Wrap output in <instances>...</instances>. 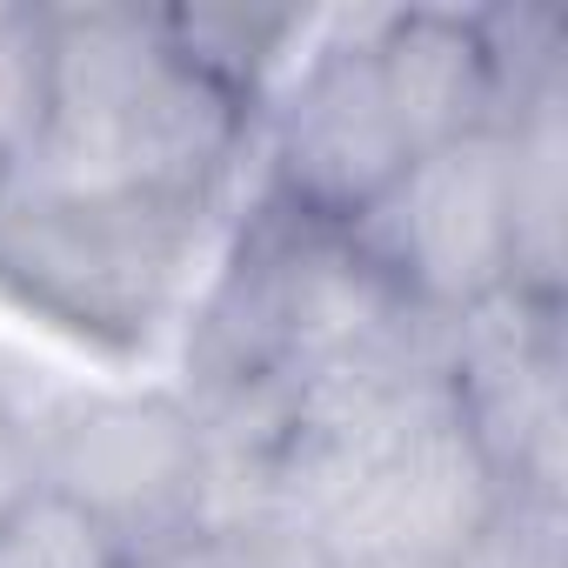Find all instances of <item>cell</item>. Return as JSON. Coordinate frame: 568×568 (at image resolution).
Segmentation results:
<instances>
[{"instance_id": "8", "label": "cell", "mask_w": 568, "mask_h": 568, "mask_svg": "<svg viewBox=\"0 0 568 568\" xmlns=\"http://www.w3.org/2000/svg\"><path fill=\"white\" fill-rule=\"evenodd\" d=\"M48 101V8L0 0V207L14 194V174L34 148Z\"/></svg>"}, {"instance_id": "4", "label": "cell", "mask_w": 568, "mask_h": 568, "mask_svg": "<svg viewBox=\"0 0 568 568\" xmlns=\"http://www.w3.org/2000/svg\"><path fill=\"white\" fill-rule=\"evenodd\" d=\"M348 234L408 302L435 315H468L488 295L515 288L508 134L481 128L468 141L415 154Z\"/></svg>"}, {"instance_id": "7", "label": "cell", "mask_w": 568, "mask_h": 568, "mask_svg": "<svg viewBox=\"0 0 568 568\" xmlns=\"http://www.w3.org/2000/svg\"><path fill=\"white\" fill-rule=\"evenodd\" d=\"M561 74L541 81L508 121V221H515V288L555 302L561 295V168H568V128H561Z\"/></svg>"}, {"instance_id": "1", "label": "cell", "mask_w": 568, "mask_h": 568, "mask_svg": "<svg viewBox=\"0 0 568 568\" xmlns=\"http://www.w3.org/2000/svg\"><path fill=\"white\" fill-rule=\"evenodd\" d=\"M254 101L174 41L168 14L48 8V101L0 214L221 207Z\"/></svg>"}, {"instance_id": "9", "label": "cell", "mask_w": 568, "mask_h": 568, "mask_svg": "<svg viewBox=\"0 0 568 568\" xmlns=\"http://www.w3.org/2000/svg\"><path fill=\"white\" fill-rule=\"evenodd\" d=\"M207 541H214V568H342L335 548L295 515H247Z\"/></svg>"}, {"instance_id": "3", "label": "cell", "mask_w": 568, "mask_h": 568, "mask_svg": "<svg viewBox=\"0 0 568 568\" xmlns=\"http://www.w3.org/2000/svg\"><path fill=\"white\" fill-rule=\"evenodd\" d=\"M28 448L41 495L81 508L114 548L201 535L207 448L181 395L68 388L28 428Z\"/></svg>"}, {"instance_id": "6", "label": "cell", "mask_w": 568, "mask_h": 568, "mask_svg": "<svg viewBox=\"0 0 568 568\" xmlns=\"http://www.w3.org/2000/svg\"><path fill=\"white\" fill-rule=\"evenodd\" d=\"M368 54L408 161L468 141L481 128H501V88L481 14H442V8L382 14Z\"/></svg>"}, {"instance_id": "2", "label": "cell", "mask_w": 568, "mask_h": 568, "mask_svg": "<svg viewBox=\"0 0 568 568\" xmlns=\"http://www.w3.org/2000/svg\"><path fill=\"white\" fill-rule=\"evenodd\" d=\"M221 207H54L0 214V288L101 335L141 342L168 322L214 247Z\"/></svg>"}, {"instance_id": "11", "label": "cell", "mask_w": 568, "mask_h": 568, "mask_svg": "<svg viewBox=\"0 0 568 568\" xmlns=\"http://www.w3.org/2000/svg\"><path fill=\"white\" fill-rule=\"evenodd\" d=\"M114 568H214V541H207V535H174V541L121 548Z\"/></svg>"}, {"instance_id": "5", "label": "cell", "mask_w": 568, "mask_h": 568, "mask_svg": "<svg viewBox=\"0 0 568 568\" xmlns=\"http://www.w3.org/2000/svg\"><path fill=\"white\" fill-rule=\"evenodd\" d=\"M382 21V14H375ZM375 21L368 34L315 48L267 108V174L274 201L322 227H355L408 168L395 114L375 81Z\"/></svg>"}, {"instance_id": "10", "label": "cell", "mask_w": 568, "mask_h": 568, "mask_svg": "<svg viewBox=\"0 0 568 568\" xmlns=\"http://www.w3.org/2000/svg\"><path fill=\"white\" fill-rule=\"evenodd\" d=\"M34 495H41V481H34V448H28V428H21L8 408H0V521L21 515Z\"/></svg>"}]
</instances>
